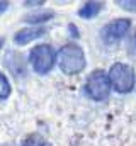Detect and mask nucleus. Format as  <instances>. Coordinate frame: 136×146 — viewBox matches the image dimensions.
I'll use <instances>...</instances> for the list:
<instances>
[{
    "label": "nucleus",
    "mask_w": 136,
    "mask_h": 146,
    "mask_svg": "<svg viewBox=\"0 0 136 146\" xmlns=\"http://www.w3.org/2000/svg\"><path fill=\"white\" fill-rule=\"evenodd\" d=\"M56 65L65 75H78L87 65L85 53L78 44H65L56 53Z\"/></svg>",
    "instance_id": "f257e3e1"
},
{
    "label": "nucleus",
    "mask_w": 136,
    "mask_h": 146,
    "mask_svg": "<svg viewBox=\"0 0 136 146\" xmlns=\"http://www.w3.org/2000/svg\"><path fill=\"white\" fill-rule=\"evenodd\" d=\"M109 82L112 90H116L117 94H129L133 92L136 83V75L135 68L128 63H114L109 68Z\"/></svg>",
    "instance_id": "f03ea898"
},
{
    "label": "nucleus",
    "mask_w": 136,
    "mask_h": 146,
    "mask_svg": "<svg viewBox=\"0 0 136 146\" xmlns=\"http://www.w3.org/2000/svg\"><path fill=\"white\" fill-rule=\"evenodd\" d=\"M29 63L36 73L46 75L53 70L56 63V53L49 44H37L29 53Z\"/></svg>",
    "instance_id": "7ed1b4c3"
},
{
    "label": "nucleus",
    "mask_w": 136,
    "mask_h": 146,
    "mask_svg": "<svg viewBox=\"0 0 136 146\" xmlns=\"http://www.w3.org/2000/svg\"><path fill=\"white\" fill-rule=\"evenodd\" d=\"M111 90H112V87H111L109 76H107V73L105 72L97 70V72H92L89 76H87V82H85V92H87V95H89L92 100L102 102V100L109 99Z\"/></svg>",
    "instance_id": "20e7f679"
},
{
    "label": "nucleus",
    "mask_w": 136,
    "mask_h": 146,
    "mask_svg": "<svg viewBox=\"0 0 136 146\" xmlns=\"http://www.w3.org/2000/svg\"><path fill=\"white\" fill-rule=\"evenodd\" d=\"M129 27H131L129 19H114L101 29V39L105 44H116L128 34Z\"/></svg>",
    "instance_id": "39448f33"
},
{
    "label": "nucleus",
    "mask_w": 136,
    "mask_h": 146,
    "mask_svg": "<svg viewBox=\"0 0 136 146\" xmlns=\"http://www.w3.org/2000/svg\"><path fill=\"white\" fill-rule=\"evenodd\" d=\"M43 34H44L43 27H26V29H21V31L15 33L14 42L19 44V46H24V44H29L36 39H39Z\"/></svg>",
    "instance_id": "423d86ee"
},
{
    "label": "nucleus",
    "mask_w": 136,
    "mask_h": 146,
    "mask_svg": "<svg viewBox=\"0 0 136 146\" xmlns=\"http://www.w3.org/2000/svg\"><path fill=\"white\" fill-rule=\"evenodd\" d=\"M102 10V2H85L80 10H78V15L82 19H92L95 17L99 12Z\"/></svg>",
    "instance_id": "0eeeda50"
},
{
    "label": "nucleus",
    "mask_w": 136,
    "mask_h": 146,
    "mask_svg": "<svg viewBox=\"0 0 136 146\" xmlns=\"http://www.w3.org/2000/svg\"><path fill=\"white\" fill-rule=\"evenodd\" d=\"M10 94H12L10 82H9V78H7L3 73L0 72V100L9 99V97H10Z\"/></svg>",
    "instance_id": "6e6552de"
},
{
    "label": "nucleus",
    "mask_w": 136,
    "mask_h": 146,
    "mask_svg": "<svg viewBox=\"0 0 136 146\" xmlns=\"http://www.w3.org/2000/svg\"><path fill=\"white\" fill-rule=\"evenodd\" d=\"M22 146H53V145H49V143H48L43 136H39V134H29V136H26Z\"/></svg>",
    "instance_id": "1a4fd4ad"
},
{
    "label": "nucleus",
    "mask_w": 136,
    "mask_h": 146,
    "mask_svg": "<svg viewBox=\"0 0 136 146\" xmlns=\"http://www.w3.org/2000/svg\"><path fill=\"white\" fill-rule=\"evenodd\" d=\"M51 17H53V12L33 14V15H27V17H26V22H31V24H36V22H44V21H49Z\"/></svg>",
    "instance_id": "9d476101"
},
{
    "label": "nucleus",
    "mask_w": 136,
    "mask_h": 146,
    "mask_svg": "<svg viewBox=\"0 0 136 146\" xmlns=\"http://www.w3.org/2000/svg\"><path fill=\"white\" fill-rule=\"evenodd\" d=\"M117 5L124 10H129V12H136V0H119Z\"/></svg>",
    "instance_id": "9b49d317"
},
{
    "label": "nucleus",
    "mask_w": 136,
    "mask_h": 146,
    "mask_svg": "<svg viewBox=\"0 0 136 146\" xmlns=\"http://www.w3.org/2000/svg\"><path fill=\"white\" fill-rule=\"evenodd\" d=\"M9 9V2H0V14H3Z\"/></svg>",
    "instance_id": "f8f14e48"
},
{
    "label": "nucleus",
    "mask_w": 136,
    "mask_h": 146,
    "mask_svg": "<svg viewBox=\"0 0 136 146\" xmlns=\"http://www.w3.org/2000/svg\"><path fill=\"white\" fill-rule=\"evenodd\" d=\"M2 44H3V37H0V48H2Z\"/></svg>",
    "instance_id": "ddd939ff"
},
{
    "label": "nucleus",
    "mask_w": 136,
    "mask_h": 146,
    "mask_svg": "<svg viewBox=\"0 0 136 146\" xmlns=\"http://www.w3.org/2000/svg\"><path fill=\"white\" fill-rule=\"evenodd\" d=\"M133 42H135V48H136V36H135V41H133Z\"/></svg>",
    "instance_id": "4468645a"
}]
</instances>
